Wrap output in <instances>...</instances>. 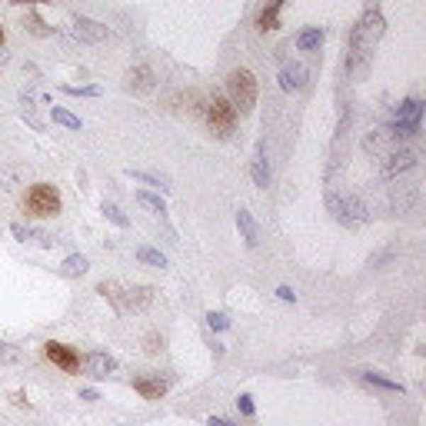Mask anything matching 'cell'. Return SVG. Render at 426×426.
Listing matches in <instances>:
<instances>
[{
  "instance_id": "33",
  "label": "cell",
  "mask_w": 426,
  "mask_h": 426,
  "mask_svg": "<svg viewBox=\"0 0 426 426\" xmlns=\"http://www.w3.org/2000/svg\"><path fill=\"white\" fill-rule=\"evenodd\" d=\"M157 350H160V337L150 333V337H147V353H157Z\"/></svg>"
},
{
  "instance_id": "22",
  "label": "cell",
  "mask_w": 426,
  "mask_h": 426,
  "mask_svg": "<svg viewBox=\"0 0 426 426\" xmlns=\"http://www.w3.org/2000/svg\"><path fill=\"white\" fill-rule=\"evenodd\" d=\"M54 123H60L67 130H80V117H74V113L64 107H54Z\"/></svg>"
},
{
  "instance_id": "21",
  "label": "cell",
  "mask_w": 426,
  "mask_h": 426,
  "mask_svg": "<svg viewBox=\"0 0 426 426\" xmlns=\"http://www.w3.org/2000/svg\"><path fill=\"white\" fill-rule=\"evenodd\" d=\"M137 203H140V207H147V210H153V213H167L164 200L157 197V194H147V190H140V194H137Z\"/></svg>"
},
{
  "instance_id": "16",
  "label": "cell",
  "mask_w": 426,
  "mask_h": 426,
  "mask_svg": "<svg viewBox=\"0 0 426 426\" xmlns=\"http://www.w3.org/2000/svg\"><path fill=\"white\" fill-rule=\"evenodd\" d=\"M127 87H130L133 94H150L153 90V70L150 67H137V70H130V74H127Z\"/></svg>"
},
{
  "instance_id": "17",
  "label": "cell",
  "mask_w": 426,
  "mask_h": 426,
  "mask_svg": "<svg viewBox=\"0 0 426 426\" xmlns=\"http://www.w3.org/2000/svg\"><path fill=\"white\" fill-rule=\"evenodd\" d=\"M237 227H240V233H243V243L253 250V247L260 243V230H257V220L250 217V210H240V213H237Z\"/></svg>"
},
{
  "instance_id": "24",
  "label": "cell",
  "mask_w": 426,
  "mask_h": 426,
  "mask_svg": "<svg viewBox=\"0 0 426 426\" xmlns=\"http://www.w3.org/2000/svg\"><path fill=\"white\" fill-rule=\"evenodd\" d=\"M23 27H27L30 33H37V37H50V33H54V27H47V23L40 21V17H33V13L23 21Z\"/></svg>"
},
{
  "instance_id": "7",
  "label": "cell",
  "mask_w": 426,
  "mask_h": 426,
  "mask_svg": "<svg viewBox=\"0 0 426 426\" xmlns=\"http://www.w3.org/2000/svg\"><path fill=\"white\" fill-rule=\"evenodd\" d=\"M44 353H47V360L54 363V366H60L64 373H77V370H80V353H77L74 347H67V343L50 340V343H44Z\"/></svg>"
},
{
  "instance_id": "12",
  "label": "cell",
  "mask_w": 426,
  "mask_h": 426,
  "mask_svg": "<svg viewBox=\"0 0 426 426\" xmlns=\"http://www.w3.org/2000/svg\"><path fill=\"white\" fill-rule=\"evenodd\" d=\"M133 390H137L143 400H160V396L167 393V380H160V376H137V380H133Z\"/></svg>"
},
{
  "instance_id": "15",
  "label": "cell",
  "mask_w": 426,
  "mask_h": 426,
  "mask_svg": "<svg viewBox=\"0 0 426 426\" xmlns=\"http://www.w3.org/2000/svg\"><path fill=\"white\" fill-rule=\"evenodd\" d=\"M396 140H400V137H396L393 127H383V130H376V137H366V143H363V147H366L370 153H383V157H386V153H390V147H393Z\"/></svg>"
},
{
  "instance_id": "23",
  "label": "cell",
  "mask_w": 426,
  "mask_h": 426,
  "mask_svg": "<svg viewBox=\"0 0 426 426\" xmlns=\"http://www.w3.org/2000/svg\"><path fill=\"white\" fill-rule=\"evenodd\" d=\"M137 260H143V263H150V267H167V257L160 250H150V247H140L137 250Z\"/></svg>"
},
{
  "instance_id": "36",
  "label": "cell",
  "mask_w": 426,
  "mask_h": 426,
  "mask_svg": "<svg viewBox=\"0 0 426 426\" xmlns=\"http://www.w3.org/2000/svg\"><path fill=\"white\" fill-rule=\"evenodd\" d=\"M11 4H17V7H23V4H27V7H33V4H44V0H11Z\"/></svg>"
},
{
  "instance_id": "3",
  "label": "cell",
  "mask_w": 426,
  "mask_h": 426,
  "mask_svg": "<svg viewBox=\"0 0 426 426\" xmlns=\"http://www.w3.org/2000/svg\"><path fill=\"white\" fill-rule=\"evenodd\" d=\"M227 100L233 103L237 113H250L253 103H257V77L247 67H237L230 70L227 77Z\"/></svg>"
},
{
  "instance_id": "18",
  "label": "cell",
  "mask_w": 426,
  "mask_h": 426,
  "mask_svg": "<svg viewBox=\"0 0 426 426\" xmlns=\"http://www.w3.org/2000/svg\"><path fill=\"white\" fill-rule=\"evenodd\" d=\"M90 270V260L84 257V253H70L64 263H60V274L64 276H84Z\"/></svg>"
},
{
  "instance_id": "25",
  "label": "cell",
  "mask_w": 426,
  "mask_h": 426,
  "mask_svg": "<svg viewBox=\"0 0 426 426\" xmlns=\"http://www.w3.org/2000/svg\"><path fill=\"white\" fill-rule=\"evenodd\" d=\"M127 174H130L133 180H140V184H150V186H164V190H167V186H170V184H167V180H164V176L143 174V170H127Z\"/></svg>"
},
{
  "instance_id": "19",
  "label": "cell",
  "mask_w": 426,
  "mask_h": 426,
  "mask_svg": "<svg viewBox=\"0 0 426 426\" xmlns=\"http://www.w3.org/2000/svg\"><path fill=\"white\" fill-rule=\"evenodd\" d=\"M320 44H323V30H320V27H310V30H303L296 37V47H300V50H317Z\"/></svg>"
},
{
  "instance_id": "35",
  "label": "cell",
  "mask_w": 426,
  "mask_h": 426,
  "mask_svg": "<svg viewBox=\"0 0 426 426\" xmlns=\"http://www.w3.org/2000/svg\"><path fill=\"white\" fill-rule=\"evenodd\" d=\"M207 426H230V423H227V420H223V416H210V420H207Z\"/></svg>"
},
{
  "instance_id": "6",
  "label": "cell",
  "mask_w": 426,
  "mask_h": 426,
  "mask_svg": "<svg viewBox=\"0 0 426 426\" xmlns=\"http://www.w3.org/2000/svg\"><path fill=\"white\" fill-rule=\"evenodd\" d=\"M327 207L330 213L340 220V223H363L366 220V207H363L360 197H340V194H327Z\"/></svg>"
},
{
  "instance_id": "13",
  "label": "cell",
  "mask_w": 426,
  "mask_h": 426,
  "mask_svg": "<svg viewBox=\"0 0 426 426\" xmlns=\"http://www.w3.org/2000/svg\"><path fill=\"white\" fill-rule=\"evenodd\" d=\"M306 84V67L303 64H284V70H280V87L286 90V94H293V90H300Z\"/></svg>"
},
{
  "instance_id": "37",
  "label": "cell",
  "mask_w": 426,
  "mask_h": 426,
  "mask_svg": "<svg viewBox=\"0 0 426 426\" xmlns=\"http://www.w3.org/2000/svg\"><path fill=\"white\" fill-rule=\"evenodd\" d=\"M7 64V54H4V47H0V67Z\"/></svg>"
},
{
  "instance_id": "4",
  "label": "cell",
  "mask_w": 426,
  "mask_h": 426,
  "mask_svg": "<svg viewBox=\"0 0 426 426\" xmlns=\"http://www.w3.org/2000/svg\"><path fill=\"white\" fill-rule=\"evenodd\" d=\"M23 213L27 217H57L60 213V190L54 184H33L23 194Z\"/></svg>"
},
{
  "instance_id": "29",
  "label": "cell",
  "mask_w": 426,
  "mask_h": 426,
  "mask_svg": "<svg viewBox=\"0 0 426 426\" xmlns=\"http://www.w3.org/2000/svg\"><path fill=\"white\" fill-rule=\"evenodd\" d=\"M207 327H210V330H227V327H230L227 313H207Z\"/></svg>"
},
{
  "instance_id": "28",
  "label": "cell",
  "mask_w": 426,
  "mask_h": 426,
  "mask_svg": "<svg viewBox=\"0 0 426 426\" xmlns=\"http://www.w3.org/2000/svg\"><path fill=\"white\" fill-rule=\"evenodd\" d=\"M21 117H23V120H27V123H30L33 130H44V123L37 120V113H33V107H30V103H23V107H21Z\"/></svg>"
},
{
  "instance_id": "10",
  "label": "cell",
  "mask_w": 426,
  "mask_h": 426,
  "mask_svg": "<svg viewBox=\"0 0 426 426\" xmlns=\"http://www.w3.org/2000/svg\"><path fill=\"white\" fill-rule=\"evenodd\" d=\"M74 33L84 40V44H100V40L107 37V27L97 21H90V17H74Z\"/></svg>"
},
{
  "instance_id": "27",
  "label": "cell",
  "mask_w": 426,
  "mask_h": 426,
  "mask_svg": "<svg viewBox=\"0 0 426 426\" xmlns=\"http://www.w3.org/2000/svg\"><path fill=\"white\" fill-rule=\"evenodd\" d=\"M64 94H70V97H100V87H64Z\"/></svg>"
},
{
  "instance_id": "26",
  "label": "cell",
  "mask_w": 426,
  "mask_h": 426,
  "mask_svg": "<svg viewBox=\"0 0 426 426\" xmlns=\"http://www.w3.org/2000/svg\"><path fill=\"white\" fill-rule=\"evenodd\" d=\"M103 213H107L110 223H117V227H130V220L123 217V213H120L117 207H113V203H103Z\"/></svg>"
},
{
  "instance_id": "34",
  "label": "cell",
  "mask_w": 426,
  "mask_h": 426,
  "mask_svg": "<svg viewBox=\"0 0 426 426\" xmlns=\"http://www.w3.org/2000/svg\"><path fill=\"white\" fill-rule=\"evenodd\" d=\"M80 400H100L97 390H80Z\"/></svg>"
},
{
  "instance_id": "8",
  "label": "cell",
  "mask_w": 426,
  "mask_h": 426,
  "mask_svg": "<svg viewBox=\"0 0 426 426\" xmlns=\"http://www.w3.org/2000/svg\"><path fill=\"white\" fill-rule=\"evenodd\" d=\"M80 363H84V370H87L94 380H107L110 373H117V360L107 357V353H87Z\"/></svg>"
},
{
  "instance_id": "2",
  "label": "cell",
  "mask_w": 426,
  "mask_h": 426,
  "mask_svg": "<svg viewBox=\"0 0 426 426\" xmlns=\"http://www.w3.org/2000/svg\"><path fill=\"white\" fill-rule=\"evenodd\" d=\"M97 293L107 296V300L117 306L120 313L143 310V306H150V300H153V290H150V286H120V284H113V280H103V284L97 286Z\"/></svg>"
},
{
  "instance_id": "1",
  "label": "cell",
  "mask_w": 426,
  "mask_h": 426,
  "mask_svg": "<svg viewBox=\"0 0 426 426\" xmlns=\"http://www.w3.org/2000/svg\"><path fill=\"white\" fill-rule=\"evenodd\" d=\"M383 17L376 11L363 13V21L357 23V30H353L350 37V67H360V60L366 54H373V47H376V40L383 37Z\"/></svg>"
},
{
  "instance_id": "31",
  "label": "cell",
  "mask_w": 426,
  "mask_h": 426,
  "mask_svg": "<svg viewBox=\"0 0 426 426\" xmlns=\"http://www.w3.org/2000/svg\"><path fill=\"white\" fill-rule=\"evenodd\" d=\"M237 406H240V413H243V416H253V396L243 393L240 400H237Z\"/></svg>"
},
{
  "instance_id": "30",
  "label": "cell",
  "mask_w": 426,
  "mask_h": 426,
  "mask_svg": "<svg viewBox=\"0 0 426 426\" xmlns=\"http://www.w3.org/2000/svg\"><path fill=\"white\" fill-rule=\"evenodd\" d=\"M21 360V350H13L7 343H0V363H17Z\"/></svg>"
},
{
  "instance_id": "11",
  "label": "cell",
  "mask_w": 426,
  "mask_h": 426,
  "mask_svg": "<svg viewBox=\"0 0 426 426\" xmlns=\"http://www.w3.org/2000/svg\"><path fill=\"white\" fill-rule=\"evenodd\" d=\"M250 174H253V184L257 186H270V164H267V143H257V150H253V167H250Z\"/></svg>"
},
{
  "instance_id": "20",
  "label": "cell",
  "mask_w": 426,
  "mask_h": 426,
  "mask_svg": "<svg viewBox=\"0 0 426 426\" xmlns=\"http://www.w3.org/2000/svg\"><path fill=\"white\" fill-rule=\"evenodd\" d=\"M363 380H366V383H373V386H383V390H393V393H406V386H403V383L386 380V376H380V373H373V370H366V373H363Z\"/></svg>"
},
{
  "instance_id": "5",
  "label": "cell",
  "mask_w": 426,
  "mask_h": 426,
  "mask_svg": "<svg viewBox=\"0 0 426 426\" xmlns=\"http://www.w3.org/2000/svg\"><path fill=\"white\" fill-rule=\"evenodd\" d=\"M203 120H207V127L217 133V137H230L233 127H237V110H233V103H230L227 97L213 94V97L203 103Z\"/></svg>"
},
{
  "instance_id": "32",
  "label": "cell",
  "mask_w": 426,
  "mask_h": 426,
  "mask_svg": "<svg viewBox=\"0 0 426 426\" xmlns=\"http://www.w3.org/2000/svg\"><path fill=\"white\" fill-rule=\"evenodd\" d=\"M276 296H280L284 303H293V300H296V293L290 290V286H280V290H276Z\"/></svg>"
},
{
  "instance_id": "38",
  "label": "cell",
  "mask_w": 426,
  "mask_h": 426,
  "mask_svg": "<svg viewBox=\"0 0 426 426\" xmlns=\"http://www.w3.org/2000/svg\"><path fill=\"white\" fill-rule=\"evenodd\" d=\"M0 47H4V27H0Z\"/></svg>"
},
{
  "instance_id": "9",
  "label": "cell",
  "mask_w": 426,
  "mask_h": 426,
  "mask_svg": "<svg viewBox=\"0 0 426 426\" xmlns=\"http://www.w3.org/2000/svg\"><path fill=\"white\" fill-rule=\"evenodd\" d=\"M416 167V153L413 150H390L386 153V164H383V174L386 176H400L406 170Z\"/></svg>"
},
{
  "instance_id": "14",
  "label": "cell",
  "mask_w": 426,
  "mask_h": 426,
  "mask_svg": "<svg viewBox=\"0 0 426 426\" xmlns=\"http://www.w3.org/2000/svg\"><path fill=\"white\" fill-rule=\"evenodd\" d=\"M13 237L23 243H40V247H57L60 240H54L50 233H44V230H33V227H23V223H13Z\"/></svg>"
}]
</instances>
